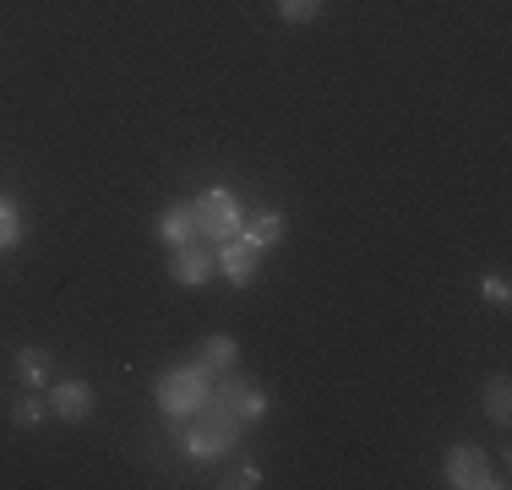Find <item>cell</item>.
<instances>
[{
    "mask_svg": "<svg viewBox=\"0 0 512 490\" xmlns=\"http://www.w3.org/2000/svg\"><path fill=\"white\" fill-rule=\"evenodd\" d=\"M224 485H235V490H251V485H262V474H256V469H235Z\"/></svg>",
    "mask_w": 512,
    "mask_h": 490,
    "instance_id": "ac0fdd59",
    "label": "cell"
},
{
    "mask_svg": "<svg viewBox=\"0 0 512 490\" xmlns=\"http://www.w3.org/2000/svg\"><path fill=\"white\" fill-rule=\"evenodd\" d=\"M44 376H50V354L44 349H17V382L44 387Z\"/></svg>",
    "mask_w": 512,
    "mask_h": 490,
    "instance_id": "7c38bea8",
    "label": "cell"
},
{
    "mask_svg": "<svg viewBox=\"0 0 512 490\" xmlns=\"http://www.w3.org/2000/svg\"><path fill=\"white\" fill-rule=\"evenodd\" d=\"M158 235H164L169 245H186L191 235H197V218H191V207H164V213H158Z\"/></svg>",
    "mask_w": 512,
    "mask_h": 490,
    "instance_id": "8fae6325",
    "label": "cell"
},
{
    "mask_svg": "<svg viewBox=\"0 0 512 490\" xmlns=\"http://www.w3.org/2000/svg\"><path fill=\"white\" fill-rule=\"evenodd\" d=\"M485 300H491V305H507V300H512L507 278H485Z\"/></svg>",
    "mask_w": 512,
    "mask_h": 490,
    "instance_id": "e0dca14e",
    "label": "cell"
},
{
    "mask_svg": "<svg viewBox=\"0 0 512 490\" xmlns=\"http://www.w3.org/2000/svg\"><path fill=\"white\" fill-rule=\"evenodd\" d=\"M218 403H224L229 414H240V420L267 414V392L256 382H240V376H224V382H218Z\"/></svg>",
    "mask_w": 512,
    "mask_h": 490,
    "instance_id": "8992f818",
    "label": "cell"
},
{
    "mask_svg": "<svg viewBox=\"0 0 512 490\" xmlns=\"http://www.w3.org/2000/svg\"><path fill=\"white\" fill-rule=\"evenodd\" d=\"M175 278L180 284H207V278H218V251H186V245H175Z\"/></svg>",
    "mask_w": 512,
    "mask_h": 490,
    "instance_id": "ba28073f",
    "label": "cell"
},
{
    "mask_svg": "<svg viewBox=\"0 0 512 490\" xmlns=\"http://www.w3.org/2000/svg\"><path fill=\"white\" fill-rule=\"evenodd\" d=\"M197 414H202V425L186 436L191 458H218V452H229V447H235V436H240V414H229L224 403L213 398V392L202 398V409H197Z\"/></svg>",
    "mask_w": 512,
    "mask_h": 490,
    "instance_id": "7a4b0ae2",
    "label": "cell"
},
{
    "mask_svg": "<svg viewBox=\"0 0 512 490\" xmlns=\"http://www.w3.org/2000/svg\"><path fill=\"white\" fill-rule=\"evenodd\" d=\"M507 392H512V387H507V376H496V382L485 387V414H491L496 425H507V420H512V398H507Z\"/></svg>",
    "mask_w": 512,
    "mask_h": 490,
    "instance_id": "4fadbf2b",
    "label": "cell"
},
{
    "mask_svg": "<svg viewBox=\"0 0 512 490\" xmlns=\"http://www.w3.org/2000/svg\"><path fill=\"white\" fill-rule=\"evenodd\" d=\"M442 474H447V485H458V490L496 485L491 480V463H485L480 447H453V452H447V463H442Z\"/></svg>",
    "mask_w": 512,
    "mask_h": 490,
    "instance_id": "277c9868",
    "label": "cell"
},
{
    "mask_svg": "<svg viewBox=\"0 0 512 490\" xmlns=\"http://www.w3.org/2000/svg\"><path fill=\"white\" fill-rule=\"evenodd\" d=\"M17 235H22L17 207H11V202H0V251H6V245H17Z\"/></svg>",
    "mask_w": 512,
    "mask_h": 490,
    "instance_id": "9a60e30c",
    "label": "cell"
},
{
    "mask_svg": "<svg viewBox=\"0 0 512 490\" xmlns=\"http://www.w3.org/2000/svg\"><path fill=\"white\" fill-rule=\"evenodd\" d=\"M240 235H246L256 251H267V245H278L284 240V213H273V207H262V213H251V218H240Z\"/></svg>",
    "mask_w": 512,
    "mask_h": 490,
    "instance_id": "9c48e42d",
    "label": "cell"
},
{
    "mask_svg": "<svg viewBox=\"0 0 512 490\" xmlns=\"http://www.w3.org/2000/svg\"><path fill=\"white\" fill-rule=\"evenodd\" d=\"M207 392H213V376H207L202 365H186V371H164V376H158V409H164L169 420H186V414L202 409Z\"/></svg>",
    "mask_w": 512,
    "mask_h": 490,
    "instance_id": "6da1fadb",
    "label": "cell"
},
{
    "mask_svg": "<svg viewBox=\"0 0 512 490\" xmlns=\"http://www.w3.org/2000/svg\"><path fill=\"white\" fill-rule=\"evenodd\" d=\"M50 409H55L66 425H82V420L93 414V392L82 387V382H60V387L50 392Z\"/></svg>",
    "mask_w": 512,
    "mask_h": 490,
    "instance_id": "52a82bcc",
    "label": "cell"
},
{
    "mask_svg": "<svg viewBox=\"0 0 512 490\" xmlns=\"http://www.w3.org/2000/svg\"><path fill=\"white\" fill-rule=\"evenodd\" d=\"M322 11V0H278V17L284 22H311Z\"/></svg>",
    "mask_w": 512,
    "mask_h": 490,
    "instance_id": "5bb4252c",
    "label": "cell"
},
{
    "mask_svg": "<svg viewBox=\"0 0 512 490\" xmlns=\"http://www.w3.org/2000/svg\"><path fill=\"white\" fill-rule=\"evenodd\" d=\"M235 354H240V343L229 338V333H213V338H202V371L207 376H218V371H229V365H235Z\"/></svg>",
    "mask_w": 512,
    "mask_h": 490,
    "instance_id": "30bf717a",
    "label": "cell"
},
{
    "mask_svg": "<svg viewBox=\"0 0 512 490\" xmlns=\"http://www.w3.org/2000/svg\"><path fill=\"white\" fill-rule=\"evenodd\" d=\"M256 267H262V251H256L251 240H240V235H235V240L218 245V273H224L229 284H251Z\"/></svg>",
    "mask_w": 512,
    "mask_h": 490,
    "instance_id": "5b68a950",
    "label": "cell"
},
{
    "mask_svg": "<svg viewBox=\"0 0 512 490\" xmlns=\"http://www.w3.org/2000/svg\"><path fill=\"white\" fill-rule=\"evenodd\" d=\"M191 218H197V235H207L213 245H224V240H235L240 235V202L229 191H202L197 202H191Z\"/></svg>",
    "mask_w": 512,
    "mask_h": 490,
    "instance_id": "3957f363",
    "label": "cell"
},
{
    "mask_svg": "<svg viewBox=\"0 0 512 490\" xmlns=\"http://www.w3.org/2000/svg\"><path fill=\"white\" fill-rule=\"evenodd\" d=\"M44 420V403L39 398H17V409H11V425H39Z\"/></svg>",
    "mask_w": 512,
    "mask_h": 490,
    "instance_id": "2e32d148",
    "label": "cell"
}]
</instances>
